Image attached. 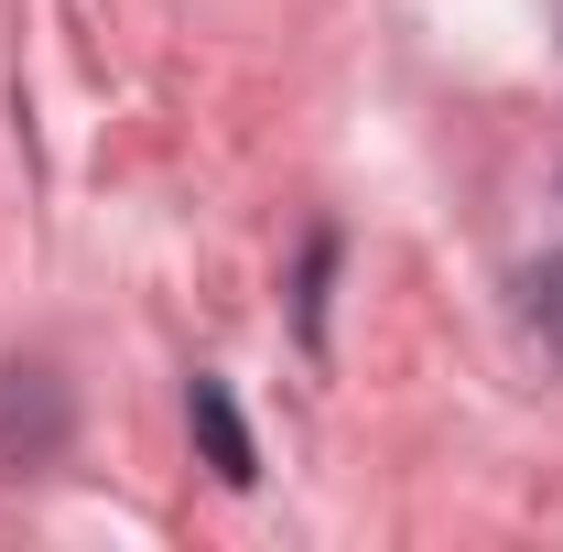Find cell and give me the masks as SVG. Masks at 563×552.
<instances>
[{"mask_svg": "<svg viewBox=\"0 0 563 552\" xmlns=\"http://www.w3.org/2000/svg\"><path fill=\"white\" fill-rule=\"evenodd\" d=\"M520 292H531V325H542V336L563 346V261H542V272L520 281Z\"/></svg>", "mask_w": 563, "mask_h": 552, "instance_id": "obj_3", "label": "cell"}, {"mask_svg": "<svg viewBox=\"0 0 563 552\" xmlns=\"http://www.w3.org/2000/svg\"><path fill=\"white\" fill-rule=\"evenodd\" d=\"M185 412H196V444H207V466H217L228 487L261 477V455H250V422H239V401H228V379H196V401H185Z\"/></svg>", "mask_w": 563, "mask_h": 552, "instance_id": "obj_2", "label": "cell"}, {"mask_svg": "<svg viewBox=\"0 0 563 552\" xmlns=\"http://www.w3.org/2000/svg\"><path fill=\"white\" fill-rule=\"evenodd\" d=\"M55 433H66L55 379H44V368H0V466H33V455H55Z\"/></svg>", "mask_w": 563, "mask_h": 552, "instance_id": "obj_1", "label": "cell"}]
</instances>
